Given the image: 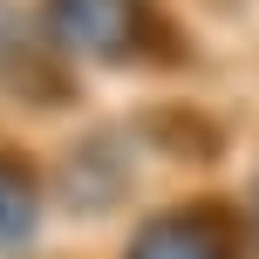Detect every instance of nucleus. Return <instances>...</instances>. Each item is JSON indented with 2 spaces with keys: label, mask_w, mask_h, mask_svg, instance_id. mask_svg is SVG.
I'll use <instances>...</instances> for the list:
<instances>
[{
  "label": "nucleus",
  "mask_w": 259,
  "mask_h": 259,
  "mask_svg": "<svg viewBox=\"0 0 259 259\" xmlns=\"http://www.w3.org/2000/svg\"><path fill=\"white\" fill-rule=\"evenodd\" d=\"M55 21H62L68 41H82V48H123V21H137V7L130 0H55Z\"/></svg>",
  "instance_id": "nucleus-1"
},
{
  "label": "nucleus",
  "mask_w": 259,
  "mask_h": 259,
  "mask_svg": "<svg viewBox=\"0 0 259 259\" xmlns=\"http://www.w3.org/2000/svg\"><path fill=\"white\" fill-rule=\"evenodd\" d=\"M137 259H225V252H219V239H205L198 225H157L137 246Z\"/></svg>",
  "instance_id": "nucleus-2"
},
{
  "label": "nucleus",
  "mask_w": 259,
  "mask_h": 259,
  "mask_svg": "<svg viewBox=\"0 0 259 259\" xmlns=\"http://www.w3.org/2000/svg\"><path fill=\"white\" fill-rule=\"evenodd\" d=\"M27 219H34V198H27V184L0 164V259L27 239Z\"/></svg>",
  "instance_id": "nucleus-3"
}]
</instances>
